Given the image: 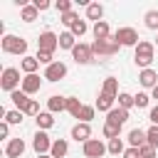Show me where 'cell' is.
Here are the masks:
<instances>
[{"label":"cell","mask_w":158,"mask_h":158,"mask_svg":"<svg viewBox=\"0 0 158 158\" xmlns=\"http://www.w3.org/2000/svg\"><path fill=\"white\" fill-rule=\"evenodd\" d=\"M20 17H22L25 22H35V20L40 17V10H37L35 5H25V7L20 10Z\"/></svg>","instance_id":"obj_23"},{"label":"cell","mask_w":158,"mask_h":158,"mask_svg":"<svg viewBox=\"0 0 158 158\" xmlns=\"http://www.w3.org/2000/svg\"><path fill=\"white\" fill-rule=\"evenodd\" d=\"M118 47H121V44H118L114 37H109V40H94V42H91V52H94V57H99V59L116 54Z\"/></svg>","instance_id":"obj_3"},{"label":"cell","mask_w":158,"mask_h":158,"mask_svg":"<svg viewBox=\"0 0 158 158\" xmlns=\"http://www.w3.org/2000/svg\"><path fill=\"white\" fill-rule=\"evenodd\" d=\"M118 133H121V126H116V123H104V136L111 141V138H118Z\"/></svg>","instance_id":"obj_31"},{"label":"cell","mask_w":158,"mask_h":158,"mask_svg":"<svg viewBox=\"0 0 158 158\" xmlns=\"http://www.w3.org/2000/svg\"><path fill=\"white\" fill-rule=\"evenodd\" d=\"M25 153V141L22 138H10L7 146H5V156L7 158H20Z\"/></svg>","instance_id":"obj_12"},{"label":"cell","mask_w":158,"mask_h":158,"mask_svg":"<svg viewBox=\"0 0 158 158\" xmlns=\"http://www.w3.org/2000/svg\"><path fill=\"white\" fill-rule=\"evenodd\" d=\"M40 86H42V79H40L37 74H25V79H22V91H25L27 96H30V94H37Z\"/></svg>","instance_id":"obj_11"},{"label":"cell","mask_w":158,"mask_h":158,"mask_svg":"<svg viewBox=\"0 0 158 158\" xmlns=\"http://www.w3.org/2000/svg\"><path fill=\"white\" fill-rule=\"evenodd\" d=\"M156 44H158V37H156Z\"/></svg>","instance_id":"obj_48"},{"label":"cell","mask_w":158,"mask_h":158,"mask_svg":"<svg viewBox=\"0 0 158 158\" xmlns=\"http://www.w3.org/2000/svg\"><path fill=\"white\" fill-rule=\"evenodd\" d=\"M59 47H62V49H74V47H77V37H74L72 32H62V35H59Z\"/></svg>","instance_id":"obj_27"},{"label":"cell","mask_w":158,"mask_h":158,"mask_svg":"<svg viewBox=\"0 0 158 158\" xmlns=\"http://www.w3.org/2000/svg\"><path fill=\"white\" fill-rule=\"evenodd\" d=\"M96 109L109 114V111L114 109V96H109V94H99V99H96Z\"/></svg>","instance_id":"obj_26"},{"label":"cell","mask_w":158,"mask_h":158,"mask_svg":"<svg viewBox=\"0 0 158 158\" xmlns=\"http://www.w3.org/2000/svg\"><path fill=\"white\" fill-rule=\"evenodd\" d=\"M37 158H52V156H37Z\"/></svg>","instance_id":"obj_47"},{"label":"cell","mask_w":158,"mask_h":158,"mask_svg":"<svg viewBox=\"0 0 158 158\" xmlns=\"http://www.w3.org/2000/svg\"><path fill=\"white\" fill-rule=\"evenodd\" d=\"M106 148H109V153H114V156H118V153H123V141H121V138H111Z\"/></svg>","instance_id":"obj_34"},{"label":"cell","mask_w":158,"mask_h":158,"mask_svg":"<svg viewBox=\"0 0 158 158\" xmlns=\"http://www.w3.org/2000/svg\"><path fill=\"white\" fill-rule=\"evenodd\" d=\"M17 84H22V79H20V69H15V67H5L2 69V77H0V86L5 89V91H17Z\"/></svg>","instance_id":"obj_4"},{"label":"cell","mask_w":158,"mask_h":158,"mask_svg":"<svg viewBox=\"0 0 158 158\" xmlns=\"http://www.w3.org/2000/svg\"><path fill=\"white\" fill-rule=\"evenodd\" d=\"M77 20H79V17H77V12H74V10H72V12H67V15H62V22H64L67 27H72Z\"/></svg>","instance_id":"obj_40"},{"label":"cell","mask_w":158,"mask_h":158,"mask_svg":"<svg viewBox=\"0 0 158 158\" xmlns=\"http://www.w3.org/2000/svg\"><path fill=\"white\" fill-rule=\"evenodd\" d=\"M32 5H35V7H37V10H40V12H42V10H47V7H49V2H47V0H35V2H32Z\"/></svg>","instance_id":"obj_43"},{"label":"cell","mask_w":158,"mask_h":158,"mask_svg":"<svg viewBox=\"0 0 158 158\" xmlns=\"http://www.w3.org/2000/svg\"><path fill=\"white\" fill-rule=\"evenodd\" d=\"M86 30H89V27H86V22H84V20H77V22H74V25L69 27V32H72L74 37H81V35H84Z\"/></svg>","instance_id":"obj_33"},{"label":"cell","mask_w":158,"mask_h":158,"mask_svg":"<svg viewBox=\"0 0 158 158\" xmlns=\"http://www.w3.org/2000/svg\"><path fill=\"white\" fill-rule=\"evenodd\" d=\"M7 133H10V123H7V121H2V123H0V136H2V138H7Z\"/></svg>","instance_id":"obj_44"},{"label":"cell","mask_w":158,"mask_h":158,"mask_svg":"<svg viewBox=\"0 0 158 158\" xmlns=\"http://www.w3.org/2000/svg\"><path fill=\"white\" fill-rule=\"evenodd\" d=\"M57 47H59V37H57L54 32L44 30V32L37 37V52H49V54H54Z\"/></svg>","instance_id":"obj_6"},{"label":"cell","mask_w":158,"mask_h":158,"mask_svg":"<svg viewBox=\"0 0 158 158\" xmlns=\"http://www.w3.org/2000/svg\"><path fill=\"white\" fill-rule=\"evenodd\" d=\"M133 49H136V52H133V62H136L138 67L148 69V64L153 62V52H156V44H153V42H148V40H141V42H138Z\"/></svg>","instance_id":"obj_1"},{"label":"cell","mask_w":158,"mask_h":158,"mask_svg":"<svg viewBox=\"0 0 158 158\" xmlns=\"http://www.w3.org/2000/svg\"><path fill=\"white\" fill-rule=\"evenodd\" d=\"M5 121H7L10 126H12V123H22V111H17V109H15V111H7V114H5Z\"/></svg>","instance_id":"obj_35"},{"label":"cell","mask_w":158,"mask_h":158,"mask_svg":"<svg viewBox=\"0 0 158 158\" xmlns=\"http://www.w3.org/2000/svg\"><path fill=\"white\" fill-rule=\"evenodd\" d=\"M37 62H40V64H47V67H49V64H54L49 52H37Z\"/></svg>","instance_id":"obj_41"},{"label":"cell","mask_w":158,"mask_h":158,"mask_svg":"<svg viewBox=\"0 0 158 158\" xmlns=\"http://www.w3.org/2000/svg\"><path fill=\"white\" fill-rule=\"evenodd\" d=\"M114 40H116L121 47H136V44L141 42V37H138V32H136L133 27H118L116 35H114Z\"/></svg>","instance_id":"obj_5"},{"label":"cell","mask_w":158,"mask_h":158,"mask_svg":"<svg viewBox=\"0 0 158 158\" xmlns=\"http://www.w3.org/2000/svg\"><path fill=\"white\" fill-rule=\"evenodd\" d=\"M81 106H84V104H81L79 99H74V96H67V111H69L74 118H79V111H81Z\"/></svg>","instance_id":"obj_28"},{"label":"cell","mask_w":158,"mask_h":158,"mask_svg":"<svg viewBox=\"0 0 158 158\" xmlns=\"http://www.w3.org/2000/svg\"><path fill=\"white\" fill-rule=\"evenodd\" d=\"M148 118L153 121V126H158V106H153V109H151V114H148Z\"/></svg>","instance_id":"obj_45"},{"label":"cell","mask_w":158,"mask_h":158,"mask_svg":"<svg viewBox=\"0 0 158 158\" xmlns=\"http://www.w3.org/2000/svg\"><path fill=\"white\" fill-rule=\"evenodd\" d=\"M20 67H22V72H25V74H35V72H37V67H40V62H37V57H22Z\"/></svg>","instance_id":"obj_25"},{"label":"cell","mask_w":158,"mask_h":158,"mask_svg":"<svg viewBox=\"0 0 158 158\" xmlns=\"http://www.w3.org/2000/svg\"><path fill=\"white\" fill-rule=\"evenodd\" d=\"M64 77H67V64H62V62H54V64H49L44 69V79L47 81H59Z\"/></svg>","instance_id":"obj_10"},{"label":"cell","mask_w":158,"mask_h":158,"mask_svg":"<svg viewBox=\"0 0 158 158\" xmlns=\"http://www.w3.org/2000/svg\"><path fill=\"white\" fill-rule=\"evenodd\" d=\"M146 133H148V143H151L153 148H158V126H151Z\"/></svg>","instance_id":"obj_38"},{"label":"cell","mask_w":158,"mask_h":158,"mask_svg":"<svg viewBox=\"0 0 158 158\" xmlns=\"http://www.w3.org/2000/svg\"><path fill=\"white\" fill-rule=\"evenodd\" d=\"M47 111H49V114H57V111L62 114V111H67V96H57V94L49 96V99H47Z\"/></svg>","instance_id":"obj_15"},{"label":"cell","mask_w":158,"mask_h":158,"mask_svg":"<svg viewBox=\"0 0 158 158\" xmlns=\"http://www.w3.org/2000/svg\"><path fill=\"white\" fill-rule=\"evenodd\" d=\"M133 99H136V106H138V109H146V106H148V101H151V96H148V94H143V91H138Z\"/></svg>","instance_id":"obj_36"},{"label":"cell","mask_w":158,"mask_h":158,"mask_svg":"<svg viewBox=\"0 0 158 158\" xmlns=\"http://www.w3.org/2000/svg\"><path fill=\"white\" fill-rule=\"evenodd\" d=\"M10 99H12V104L17 106V111H22V114H25V109H27V104L32 101V99H30V96H27L25 91H12V94H10Z\"/></svg>","instance_id":"obj_20"},{"label":"cell","mask_w":158,"mask_h":158,"mask_svg":"<svg viewBox=\"0 0 158 158\" xmlns=\"http://www.w3.org/2000/svg\"><path fill=\"white\" fill-rule=\"evenodd\" d=\"M2 52L27 57V40H22V37H17V35H5V37H2Z\"/></svg>","instance_id":"obj_2"},{"label":"cell","mask_w":158,"mask_h":158,"mask_svg":"<svg viewBox=\"0 0 158 158\" xmlns=\"http://www.w3.org/2000/svg\"><path fill=\"white\" fill-rule=\"evenodd\" d=\"M106 121H109V123H116V126H123V123L128 121V111L121 109V106H114V109L106 114Z\"/></svg>","instance_id":"obj_13"},{"label":"cell","mask_w":158,"mask_h":158,"mask_svg":"<svg viewBox=\"0 0 158 158\" xmlns=\"http://www.w3.org/2000/svg\"><path fill=\"white\" fill-rule=\"evenodd\" d=\"M94 111H96V106H81V111H79V123H89V121L94 118Z\"/></svg>","instance_id":"obj_30"},{"label":"cell","mask_w":158,"mask_h":158,"mask_svg":"<svg viewBox=\"0 0 158 158\" xmlns=\"http://www.w3.org/2000/svg\"><path fill=\"white\" fill-rule=\"evenodd\" d=\"M138 81H141V86H158V72H153V69H141V74H138Z\"/></svg>","instance_id":"obj_17"},{"label":"cell","mask_w":158,"mask_h":158,"mask_svg":"<svg viewBox=\"0 0 158 158\" xmlns=\"http://www.w3.org/2000/svg\"><path fill=\"white\" fill-rule=\"evenodd\" d=\"M52 143H54V141H49V136H47L44 131H37L35 138H32V148H35L37 156H47V153L52 151Z\"/></svg>","instance_id":"obj_7"},{"label":"cell","mask_w":158,"mask_h":158,"mask_svg":"<svg viewBox=\"0 0 158 158\" xmlns=\"http://www.w3.org/2000/svg\"><path fill=\"white\" fill-rule=\"evenodd\" d=\"M81 151H84V156H86V158H101V156H104L109 148H106V146H104L99 138H89V141L81 146Z\"/></svg>","instance_id":"obj_8"},{"label":"cell","mask_w":158,"mask_h":158,"mask_svg":"<svg viewBox=\"0 0 158 158\" xmlns=\"http://www.w3.org/2000/svg\"><path fill=\"white\" fill-rule=\"evenodd\" d=\"M35 121H37V128H40V131H47V128H52V126H54V118H52V114H49V111H42Z\"/></svg>","instance_id":"obj_22"},{"label":"cell","mask_w":158,"mask_h":158,"mask_svg":"<svg viewBox=\"0 0 158 158\" xmlns=\"http://www.w3.org/2000/svg\"><path fill=\"white\" fill-rule=\"evenodd\" d=\"M111 35H109V25H106V20H101V22H94V40H109Z\"/></svg>","instance_id":"obj_24"},{"label":"cell","mask_w":158,"mask_h":158,"mask_svg":"<svg viewBox=\"0 0 158 158\" xmlns=\"http://www.w3.org/2000/svg\"><path fill=\"white\" fill-rule=\"evenodd\" d=\"M123 158H141V153H138V148H126Z\"/></svg>","instance_id":"obj_42"},{"label":"cell","mask_w":158,"mask_h":158,"mask_svg":"<svg viewBox=\"0 0 158 158\" xmlns=\"http://www.w3.org/2000/svg\"><path fill=\"white\" fill-rule=\"evenodd\" d=\"M138 153H141V158H156V148H153L151 143L141 146V148H138Z\"/></svg>","instance_id":"obj_37"},{"label":"cell","mask_w":158,"mask_h":158,"mask_svg":"<svg viewBox=\"0 0 158 158\" xmlns=\"http://www.w3.org/2000/svg\"><path fill=\"white\" fill-rule=\"evenodd\" d=\"M69 153V143L64 141V138H57L54 143H52V151H49V156L52 158H64Z\"/></svg>","instance_id":"obj_18"},{"label":"cell","mask_w":158,"mask_h":158,"mask_svg":"<svg viewBox=\"0 0 158 158\" xmlns=\"http://www.w3.org/2000/svg\"><path fill=\"white\" fill-rule=\"evenodd\" d=\"M57 10H59L62 15L72 12V0H57Z\"/></svg>","instance_id":"obj_39"},{"label":"cell","mask_w":158,"mask_h":158,"mask_svg":"<svg viewBox=\"0 0 158 158\" xmlns=\"http://www.w3.org/2000/svg\"><path fill=\"white\" fill-rule=\"evenodd\" d=\"M153 99H158V86H153Z\"/></svg>","instance_id":"obj_46"},{"label":"cell","mask_w":158,"mask_h":158,"mask_svg":"<svg viewBox=\"0 0 158 158\" xmlns=\"http://www.w3.org/2000/svg\"><path fill=\"white\" fill-rule=\"evenodd\" d=\"M101 94H109V96H118V79L116 77H106L104 79V86H101Z\"/></svg>","instance_id":"obj_19"},{"label":"cell","mask_w":158,"mask_h":158,"mask_svg":"<svg viewBox=\"0 0 158 158\" xmlns=\"http://www.w3.org/2000/svg\"><path fill=\"white\" fill-rule=\"evenodd\" d=\"M72 138L86 143V141L91 138V126H89V123H77V126L72 128Z\"/></svg>","instance_id":"obj_16"},{"label":"cell","mask_w":158,"mask_h":158,"mask_svg":"<svg viewBox=\"0 0 158 158\" xmlns=\"http://www.w3.org/2000/svg\"><path fill=\"white\" fill-rule=\"evenodd\" d=\"M128 143H131V148H141V146L148 143V133L141 131V128H131L128 131Z\"/></svg>","instance_id":"obj_14"},{"label":"cell","mask_w":158,"mask_h":158,"mask_svg":"<svg viewBox=\"0 0 158 158\" xmlns=\"http://www.w3.org/2000/svg\"><path fill=\"white\" fill-rule=\"evenodd\" d=\"M116 99H118V106H121V109H126V111H128L131 106H136V99H133L131 94H126V91H121Z\"/></svg>","instance_id":"obj_29"},{"label":"cell","mask_w":158,"mask_h":158,"mask_svg":"<svg viewBox=\"0 0 158 158\" xmlns=\"http://www.w3.org/2000/svg\"><path fill=\"white\" fill-rule=\"evenodd\" d=\"M72 57H74V62H77V64H89V62L94 59L91 44H84V42H79V44L72 49Z\"/></svg>","instance_id":"obj_9"},{"label":"cell","mask_w":158,"mask_h":158,"mask_svg":"<svg viewBox=\"0 0 158 158\" xmlns=\"http://www.w3.org/2000/svg\"><path fill=\"white\" fill-rule=\"evenodd\" d=\"M146 27L148 30H158V10H148L146 12Z\"/></svg>","instance_id":"obj_32"},{"label":"cell","mask_w":158,"mask_h":158,"mask_svg":"<svg viewBox=\"0 0 158 158\" xmlns=\"http://www.w3.org/2000/svg\"><path fill=\"white\" fill-rule=\"evenodd\" d=\"M104 17V7L99 2H89L86 5V20H94V22H101Z\"/></svg>","instance_id":"obj_21"}]
</instances>
